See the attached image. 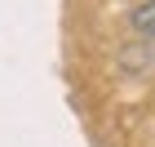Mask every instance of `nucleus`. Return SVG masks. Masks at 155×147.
<instances>
[{
    "label": "nucleus",
    "instance_id": "f257e3e1",
    "mask_svg": "<svg viewBox=\"0 0 155 147\" xmlns=\"http://www.w3.org/2000/svg\"><path fill=\"white\" fill-rule=\"evenodd\" d=\"M129 27L137 31V36L155 40V0H142V5H133V13H129Z\"/></svg>",
    "mask_w": 155,
    "mask_h": 147
}]
</instances>
